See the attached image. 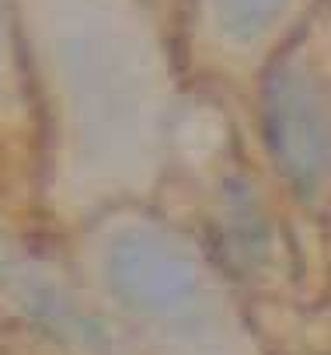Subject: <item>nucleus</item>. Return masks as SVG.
<instances>
[{
  "label": "nucleus",
  "instance_id": "f257e3e1",
  "mask_svg": "<svg viewBox=\"0 0 331 355\" xmlns=\"http://www.w3.org/2000/svg\"><path fill=\"white\" fill-rule=\"evenodd\" d=\"M49 237L164 196L185 105L175 25L150 0H15Z\"/></svg>",
  "mask_w": 331,
  "mask_h": 355
},
{
  "label": "nucleus",
  "instance_id": "f03ea898",
  "mask_svg": "<svg viewBox=\"0 0 331 355\" xmlns=\"http://www.w3.org/2000/svg\"><path fill=\"white\" fill-rule=\"evenodd\" d=\"M56 241L126 355H269L244 286L171 209L119 206Z\"/></svg>",
  "mask_w": 331,
  "mask_h": 355
},
{
  "label": "nucleus",
  "instance_id": "7ed1b4c3",
  "mask_svg": "<svg viewBox=\"0 0 331 355\" xmlns=\"http://www.w3.org/2000/svg\"><path fill=\"white\" fill-rule=\"evenodd\" d=\"M251 129L282 202L331 213V0L269 63L251 94Z\"/></svg>",
  "mask_w": 331,
  "mask_h": 355
},
{
  "label": "nucleus",
  "instance_id": "20e7f679",
  "mask_svg": "<svg viewBox=\"0 0 331 355\" xmlns=\"http://www.w3.org/2000/svg\"><path fill=\"white\" fill-rule=\"evenodd\" d=\"M324 0H182L175 42L185 84L230 105L251 101L269 63Z\"/></svg>",
  "mask_w": 331,
  "mask_h": 355
},
{
  "label": "nucleus",
  "instance_id": "39448f33",
  "mask_svg": "<svg viewBox=\"0 0 331 355\" xmlns=\"http://www.w3.org/2000/svg\"><path fill=\"white\" fill-rule=\"evenodd\" d=\"M0 227L46 234L39 206V122L15 0H0Z\"/></svg>",
  "mask_w": 331,
  "mask_h": 355
},
{
  "label": "nucleus",
  "instance_id": "423d86ee",
  "mask_svg": "<svg viewBox=\"0 0 331 355\" xmlns=\"http://www.w3.org/2000/svg\"><path fill=\"white\" fill-rule=\"evenodd\" d=\"M150 4H153L164 18H171V25H175V18H178V4H182V0H150Z\"/></svg>",
  "mask_w": 331,
  "mask_h": 355
},
{
  "label": "nucleus",
  "instance_id": "0eeeda50",
  "mask_svg": "<svg viewBox=\"0 0 331 355\" xmlns=\"http://www.w3.org/2000/svg\"><path fill=\"white\" fill-rule=\"evenodd\" d=\"M0 355H18V348L11 345V338L4 334V327H0Z\"/></svg>",
  "mask_w": 331,
  "mask_h": 355
},
{
  "label": "nucleus",
  "instance_id": "6e6552de",
  "mask_svg": "<svg viewBox=\"0 0 331 355\" xmlns=\"http://www.w3.org/2000/svg\"><path fill=\"white\" fill-rule=\"evenodd\" d=\"M328 220H331V213H328Z\"/></svg>",
  "mask_w": 331,
  "mask_h": 355
}]
</instances>
